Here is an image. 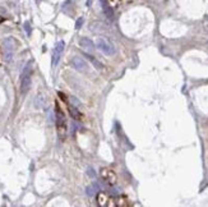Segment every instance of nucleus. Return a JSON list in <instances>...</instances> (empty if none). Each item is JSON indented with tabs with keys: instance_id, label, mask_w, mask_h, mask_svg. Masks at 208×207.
I'll return each instance as SVG.
<instances>
[{
	"instance_id": "6e6552de",
	"label": "nucleus",
	"mask_w": 208,
	"mask_h": 207,
	"mask_svg": "<svg viewBox=\"0 0 208 207\" xmlns=\"http://www.w3.org/2000/svg\"><path fill=\"white\" fill-rule=\"evenodd\" d=\"M64 47H65V42L64 41H59L58 44H56L55 49H54V54H53V61H51V64H53V67H55L56 64L59 63V59L61 54H63L64 51Z\"/></svg>"
},
{
	"instance_id": "39448f33",
	"label": "nucleus",
	"mask_w": 208,
	"mask_h": 207,
	"mask_svg": "<svg viewBox=\"0 0 208 207\" xmlns=\"http://www.w3.org/2000/svg\"><path fill=\"white\" fill-rule=\"evenodd\" d=\"M107 206L108 207H126L129 206V201L126 200V197L124 196H117V197H114V196H110L108 197V202H107Z\"/></svg>"
},
{
	"instance_id": "2eb2a0df",
	"label": "nucleus",
	"mask_w": 208,
	"mask_h": 207,
	"mask_svg": "<svg viewBox=\"0 0 208 207\" xmlns=\"http://www.w3.org/2000/svg\"><path fill=\"white\" fill-rule=\"evenodd\" d=\"M23 27H25V31H26V33H27V36H31V33H32V28H31L30 22H25Z\"/></svg>"
},
{
	"instance_id": "f3484780",
	"label": "nucleus",
	"mask_w": 208,
	"mask_h": 207,
	"mask_svg": "<svg viewBox=\"0 0 208 207\" xmlns=\"http://www.w3.org/2000/svg\"><path fill=\"white\" fill-rule=\"evenodd\" d=\"M83 22H84V19H83L82 17H81V18H78V19H77V22H75V28H77V30H79V28L82 27Z\"/></svg>"
},
{
	"instance_id": "20e7f679",
	"label": "nucleus",
	"mask_w": 208,
	"mask_h": 207,
	"mask_svg": "<svg viewBox=\"0 0 208 207\" xmlns=\"http://www.w3.org/2000/svg\"><path fill=\"white\" fill-rule=\"evenodd\" d=\"M100 175L103 180H105L108 185H115L116 184V180H117V176L114 173V170L111 169H107V167H103V169L100 170Z\"/></svg>"
},
{
	"instance_id": "4468645a",
	"label": "nucleus",
	"mask_w": 208,
	"mask_h": 207,
	"mask_svg": "<svg viewBox=\"0 0 208 207\" xmlns=\"http://www.w3.org/2000/svg\"><path fill=\"white\" fill-rule=\"evenodd\" d=\"M96 189H100V185H97V184H94V185H89L86 188V193L88 196H93L94 193H96Z\"/></svg>"
},
{
	"instance_id": "ddd939ff",
	"label": "nucleus",
	"mask_w": 208,
	"mask_h": 207,
	"mask_svg": "<svg viewBox=\"0 0 208 207\" xmlns=\"http://www.w3.org/2000/svg\"><path fill=\"white\" fill-rule=\"evenodd\" d=\"M101 3H102L103 12H105V14L107 16V18H111V19H112V17H114V13H112V9H111L110 7H108L107 1H106V0H101Z\"/></svg>"
},
{
	"instance_id": "9b49d317",
	"label": "nucleus",
	"mask_w": 208,
	"mask_h": 207,
	"mask_svg": "<svg viewBox=\"0 0 208 207\" xmlns=\"http://www.w3.org/2000/svg\"><path fill=\"white\" fill-rule=\"evenodd\" d=\"M86 58H87V59H88V60L91 61V63L94 65V68H96V69H103V64L100 63V61H98L94 56L89 55V52H86Z\"/></svg>"
},
{
	"instance_id": "f03ea898",
	"label": "nucleus",
	"mask_w": 208,
	"mask_h": 207,
	"mask_svg": "<svg viewBox=\"0 0 208 207\" xmlns=\"http://www.w3.org/2000/svg\"><path fill=\"white\" fill-rule=\"evenodd\" d=\"M96 46L98 47V50H101L103 54H106V55H114L116 52L114 44H112L108 38H105V37H97Z\"/></svg>"
},
{
	"instance_id": "6ab92c4d",
	"label": "nucleus",
	"mask_w": 208,
	"mask_h": 207,
	"mask_svg": "<svg viewBox=\"0 0 208 207\" xmlns=\"http://www.w3.org/2000/svg\"><path fill=\"white\" fill-rule=\"evenodd\" d=\"M110 3L112 4V5H117V4L121 3V0H110Z\"/></svg>"
},
{
	"instance_id": "0eeeda50",
	"label": "nucleus",
	"mask_w": 208,
	"mask_h": 207,
	"mask_svg": "<svg viewBox=\"0 0 208 207\" xmlns=\"http://www.w3.org/2000/svg\"><path fill=\"white\" fill-rule=\"evenodd\" d=\"M72 65H73V68H74L75 70L82 72V73H86V72L88 70L87 63L82 59L81 56H73V58H72Z\"/></svg>"
},
{
	"instance_id": "7ed1b4c3",
	"label": "nucleus",
	"mask_w": 208,
	"mask_h": 207,
	"mask_svg": "<svg viewBox=\"0 0 208 207\" xmlns=\"http://www.w3.org/2000/svg\"><path fill=\"white\" fill-rule=\"evenodd\" d=\"M31 73H32V61L27 64L25 72L22 74V82H21V92L25 95L31 88Z\"/></svg>"
},
{
	"instance_id": "423d86ee",
	"label": "nucleus",
	"mask_w": 208,
	"mask_h": 207,
	"mask_svg": "<svg viewBox=\"0 0 208 207\" xmlns=\"http://www.w3.org/2000/svg\"><path fill=\"white\" fill-rule=\"evenodd\" d=\"M16 46H17V42L13 37H8L4 40V47H5V51H7V55H5L7 61L12 60V56H13L14 50H16Z\"/></svg>"
},
{
	"instance_id": "9d476101",
	"label": "nucleus",
	"mask_w": 208,
	"mask_h": 207,
	"mask_svg": "<svg viewBox=\"0 0 208 207\" xmlns=\"http://www.w3.org/2000/svg\"><path fill=\"white\" fill-rule=\"evenodd\" d=\"M108 193L106 192H100V193L97 194V203L102 206V207H107V202H108Z\"/></svg>"
},
{
	"instance_id": "dca6fc26",
	"label": "nucleus",
	"mask_w": 208,
	"mask_h": 207,
	"mask_svg": "<svg viewBox=\"0 0 208 207\" xmlns=\"http://www.w3.org/2000/svg\"><path fill=\"white\" fill-rule=\"evenodd\" d=\"M70 102L73 104V106H75V108H78V106H81V102H79V100H77L75 97H70Z\"/></svg>"
},
{
	"instance_id": "f8f14e48",
	"label": "nucleus",
	"mask_w": 208,
	"mask_h": 207,
	"mask_svg": "<svg viewBox=\"0 0 208 207\" xmlns=\"http://www.w3.org/2000/svg\"><path fill=\"white\" fill-rule=\"evenodd\" d=\"M69 113H70V115H72L73 119L82 120V118H83V115L78 111V109L75 108V106H72V105H69Z\"/></svg>"
},
{
	"instance_id": "1a4fd4ad",
	"label": "nucleus",
	"mask_w": 208,
	"mask_h": 207,
	"mask_svg": "<svg viewBox=\"0 0 208 207\" xmlns=\"http://www.w3.org/2000/svg\"><path fill=\"white\" fill-rule=\"evenodd\" d=\"M79 46L82 47V49L86 51V52H93L94 50V44L89 40L88 37H82V38H79Z\"/></svg>"
},
{
	"instance_id": "a211bd4d",
	"label": "nucleus",
	"mask_w": 208,
	"mask_h": 207,
	"mask_svg": "<svg viewBox=\"0 0 208 207\" xmlns=\"http://www.w3.org/2000/svg\"><path fill=\"white\" fill-rule=\"evenodd\" d=\"M58 95L60 96V97H61V100H63L64 101V102H67L68 104V99H67V96H65L63 92H58Z\"/></svg>"
},
{
	"instance_id": "aec40b11",
	"label": "nucleus",
	"mask_w": 208,
	"mask_h": 207,
	"mask_svg": "<svg viewBox=\"0 0 208 207\" xmlns=\"http://www.w3.org/2000/svg\"><path fill=\"white\" fill-rule=\"evenodd\" d=\"M3 22H4V17L0 16V23H3Z\"/></svg>"
},
{
	"instance_id": "f257e3e1",
	"label": "nucleus",
	"mask_w": 208,
	"mask_h": 207,
	"mask_svg": "<svg viewBox=\"0 0 208 207\" xmlns=\"http://www.w3.org/2000/svg\"><path fill=\"white\" fill-rule=\"evenodd\" d=\"M55 113H56V127H58V134L60 139L65 138L67 134V123H65V115L61 111V109L59 106V104H55Z\"/></svg>"
}]
</instances>
